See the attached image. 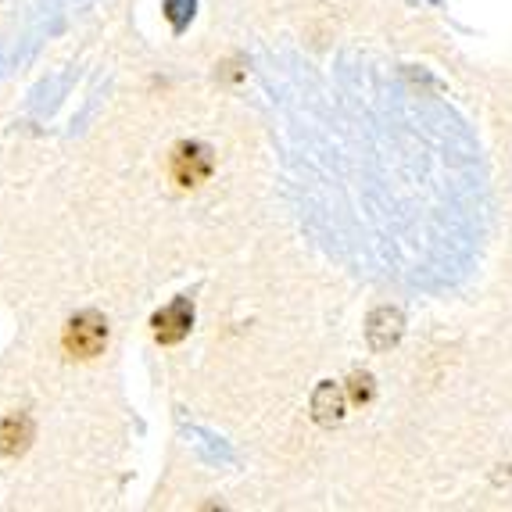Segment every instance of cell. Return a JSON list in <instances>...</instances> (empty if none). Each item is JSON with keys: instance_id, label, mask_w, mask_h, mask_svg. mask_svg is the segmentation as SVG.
I'll use <instances>...</instances> for the list:
<instances>
[{"instance_id": "obj_3", "label": "cell", "mask_w": 512, "mask_h": 512, "mask_svg": "<svg viewBox=\"0 0 512 512\" xmlns=\"http://www.w3.org/2000/svg\"><path fill=\"white\" fill-rule=\"evenodd\" d=\"M194 330V298L180 294V298H172L165 308H158L151 316V337L162 348H176L183 344Z\"/></svg>"}, {"instance_id": "obj_8", "label": "cell", "mask_w": 512, "mask_h": 512, "mask_svg": "<svg viewBox=\"0 0 512 512\" xmlns=\"http://www.w3.org/2000/svg\"><path fill=\"white\" fill-rule=\"evenodd\" d=\"M373 380H369V376H355V380H351V398H355V402H369V394H373Z\"/></svg>"}, {"instance_id": "obj_5", "label": "cell", "mask_w": 512, "mask_h": 512, "mask_svg": "<svg viewBox=\"0 0 512 512\" xmlns=\"http://www.w3.org/2000/svg\"><path fill=\"white\" fill-rule=\"evenodd\" d=\"M312 419H316L319 427H333V423H341L344 419V394L337 384L323 380V384L312 391Z\"/></svg>"}, {"instance_id": "obj_7", "label": "cell", "mask_w": 512, "mask_h": 512, "mask_svg": "<svg viewBox=\"0 0 512 512\" xmlns=\"http://www.w3.org/2000/svg\"><path fill=\"white\" fill-rule=\"evenodd\" d=\"M194 0H165L162 4V15L169 18L172 33H183V29L194 22Z\"/></svg>"}, {"instance_id": "obj_4", "label": "cell", "mask_w": 512, "mask_h": 512, "mask_svg": "<svg viewBox=\"0 0 512 512\" xmlns=\"http://www.w3.org/2000/svg\"><path fill=\"white\" fill-rule=\"evenodd\" d=\"M36 441V423L29 412H8L0 419V455L4 459H22Z\"/></svg>"}, {"instance_id": "obj_1", "label": "cell", "mask_w": 512, "mask_h": 512, "mask_svg": "<svg viewBox=\"0 0 512 512\" xmlns=\"http://www.w3.org/2000/svg\"><path fill=\"white\" fill-rule=\"evenodd\" d=\"M61 348L72 362H94L108 348V319L97 308H83L76 316H69L65 330H61Z\"/></svg>"}, {"instance_id": "obj_6", "label": "cell", "mask_w": 512, "mask_h": 512, "mask_svg": "<svg viewBox=\"0 0 512 512\" xmlns=\"http://www.w3.org/2000/svg\"><path fill=\"white\" fill-rule=\"evenodd\" d=\"M366 333H369V344H373L376 351H387L391 344H398V337H402V312H398V308H380V312H373Z\"/></svg>"}, {"instance_id": "obj_2", "label": "cell", "mask_w": 512, "mask_h": 512, "mask_svg": "<svg viewBox=\"0 0 512 512\" xmlns=\"http://www.w3.org/2000/svg\"><path fill=\"white\" fill-rule=\"evenodd\" d=\"M215 172V154L201 140H183L169 154V176L180 190H194Z\"/></svg>"}]
</instances>
